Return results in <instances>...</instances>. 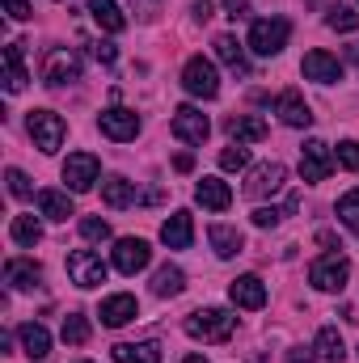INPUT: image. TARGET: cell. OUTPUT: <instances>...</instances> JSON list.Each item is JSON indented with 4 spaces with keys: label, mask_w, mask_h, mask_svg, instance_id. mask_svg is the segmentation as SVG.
I'll return each instance as SVG.
<instances>
[{
    "label": "cell",
    "mask_w": 359,
    "mask_h": 363,
    "mask_svg": "<svg viewBox=\"0 0 359 363\" xmlns=\"http://www.w3.org/2000/svg\"><path fill=\"white\" fill-rule=\"evenodd\" d=\"M233 330H237V317L228 308H199L186 317V334L194 342H228Z\"/></svg>",
    "instance_id": "cell-1"
},
{
    "label": "cell",
    "mask_w": 359,
    "mask_h": 363,
    "mask_svg": "<svg viewBox=\"0 0 359 363\" xmlns=\"http://www.w3.org/2000/svg\"><path fill=\"white\" fill-rule=\"evenodd\" d=\"M182 89L190 93V97H203V101L220 97L216 64H211V60H203V55H190V60H186V68H182Z\"/></svg>",
    "instance_id": "cell-2"
},
{
    "label": "cell",
    "mask_w": 359,
    "mask_h": 363,
    "mask_svg": "<svg viewBox=\"0 0 359 363\" xmlns=\"http://www.w3.org/2000/svg\"><path fill=\"white\" fill-rule=\"evenodd\" d=\"M287 38H292L287 17H263L250 26V51H258V55H279L287 47Z\"/></svg>",
    "instance_id": "cell-3"
},
{
    "label": "cell",
    "mask_w": 359,
    "mask_h": 363,
    "mask_svg": "<svg viewBox=\"0 0 359 363\" xmlns=\"http://www.w3.org/2000/svg\"><path fill=\"white\" fill-rule=\"evenodd\" d=\"M26 127H30L34 148H43V152H55V148L64 144V135H68V123H64L55 110H30Z\"/></svg>",
    "instance_id": "cell-4"
},
{
    "label": "cell",
    "mask_w": 359,
    "mask_h": 363,
    "mask_svg": "<svg viewBox=\"0 0 359 363\" xmlns=\"http://www.w3.org/2000/svg\"><path fill=\"white\" fill-rule=\"evenodd\" d=\"M43 81H47L51 89H64V85L81 81V60H77L68 47H51V51L43 55Z\"/></svg>",
    "instance_id": "cell-5"
},
{
    "label": "cell",
    "mask_w": 359,
    "mask_h": 363,
    "mask_svg": "<svg viewBox=\"0 0 359 363\" xmlns=\"http://www.w3.org/2000/svg\"><path fill=\"white\" fill-rule=\"evenodd\" d=\"M347 279H351V262H347L343 254H326V258H317V262L309 267V283H313L317 291H343Z\"/></svg>",
    "instance_id": "cell-6"
},
{
    "label": "cell",
    "mask_w": 359,
    "mask_h": 363,
    "mask_svg": "<svg viewBox=\"0 0 359 363\" xmlns=\"http://www.w3.org/2000/svg\"><path fill=\"white\" fill-rule=\"evenodd\" d=\"M68 279L77 283V287H101L106 283V262H101V254H93V250H72L68 254Z\"/></svg>",
    "instance_id": "cell-7"
},
{
    "label": "cell",
    "mask_w": 359,
    "mask_h": 363,
    "mask_svg": "<svg viewBox=\"0 0 359 363\" xmlns=\"http://www.w3.org/2000/svg\"><path fill=\"white\" fill-rule=\"evenodd\" d=\"M330 169H334L330 144H321V140H304V148H300V178L317 186V182L330 178Z\"/></svg>",
    "instance_id": "cell-8"
},
{
    "label": "cell",
    "mask_w": 359,
    "mask_h": 363,
    "mask_svg": "<svg viewBox=\"0 0 359 363\" xmlns=\"http://www.w3.org/2000/svg\"><path fill=\"white\" fill-rule=\"evenodd\" d=\"M97 127H101V135L106 140H136L140 135V114L136 110H123V106H110V110H101L97 114Z\"/></svg>",
    "instance_id": "cell-9"
},
{
    "label": "cell",
    "mask_w": 359,
    "mask_h": 363,
    "mask_svg": "<svg viewBox=\"0 0 359 363\" xmlns=\"http://www.w3.org/2000/svg\"><path fill=\"white\" fill-rule=\"evenodd\" d=\"M174 135L182 144H203L211 135V123H207V114L199 106H178L174 110Z\"/></svg>",
    "instance_id": "cell-10"
},
{
    "label": "cell",
    "mask_w": 359,
    "mask_h": 363,
    "mask_svg": "<svg viewBox=\"0 0 359 363\" xmlns=\"http://www.w3.org/2000/svg\"><path fill=\"white\" fill-rule=\"evenodd\" d=\"M148 262H153V250H148L144 237H123L114 245V271L118 274H136V271H144Z\"/></svg>",
    "instance_id": "cell-11"
},
{
    "label": "cell",
    "mask_w": 359,
    "mask_h": 363,
    "mask_svg": "<svg viewBox=\"0 0 359 363\" xmlns=\"http://www.w3.org/2000/svg\"><path fill=\"white\" fill-rule=\"evenodd\" d=\"M101 174V161L93 157V152H72L68 161H64V182H68V190H93V182Z\"/></svg>",
    "instance_id": "cell-12"
},
{
    "label": "cell",
    "mask_w": 359,
    "mask_h": 363,
    "mask_svg": "<svg viewBox=\"0 0 359 363\" xmlns=\"http://www.w3.org/2000/svg\"><path fill=\"white\" fill-rule=\"evenodd\" d=\"M300 72H304V81H317V85L343 81V64H338V55H330V51H309L304 64H300Z\"/></svg>",
    "instance_id": "cell-13"
},
{
    "label": "cell",
    "mask_w": 359,
    "mask_h": 363,
    "mask_svg": "<svg viewBox=\"0 0 359 363\" xmlns=\"http://www.w3.org/2000/svg\"><path fill=\"white\" fill-rule=\"evenodd\" d=\"M283 182H287V169L279 165V161H267V165H258L250 182H245V194L250 199H267V194H279L283 190Z\"/></svg>",
    "instance_id": "cell-14"
},
{
    "label": "cell",
    "mask_w": 359,
    "mask_h": 363,
    "mask_svg": "<svg viewBox=\"0 0 359 363\" xmlns=\"http://www.w3.org/2000/svg\"><path fill=\"white\" fill-rule=\"evenodd\" d=\"M228 300L237 304V308H263L267 304V283L258 279V274H241V279H233L228 283Z\"/></svg>",
    "instance_id": "cell-15"
},
{
    "label": "cell",
    "mask_w": 359,
    "mask_h": 363,
    "mask_svg": "<svg viewBox=\"0 0 359 363\" xmlns=\"http://www.w3.org/2000/svg\"><path fill=\"white\" fill-rule=\"evenodd\" d=\"M101 325H110V330H118V325H127L131 317H140V304H136V296H127V291H118V296H106L101 300Z\"/></svg>",
    "instance_id": "cell-16"
},
{
    "label": "cell",
    "mask_w": 359,
    "mask_h": 363,
    "mask_svg": "<svg viewBox=\"0 0 359 363\" xmlns=\"http://www.w3.org/2000/svg\"><path fill=\"white\" fill-rule=\"evenodd\" d=\"M4 283H9L13 291H30V287L43 283V267H38L34 258H9V262H4Z\"/></svg>",
    "instance_id": "cell-17"
},
{
    "label": "cell",
    "mask_w": 359,
    "mask_h": 363,
    "mask_svg": "<svg viewBox=\"0 0 359 363\" xmlns=\"http://www.w3.org/2000/svg\"><path fill=\"white\" fill-rule=\"evenodd\" d=\"M275 114H279L287 127H309V123H313L309 101H304L296 89H287V93H279V97H275Z\"/></svg>",
    "instance_id": "cell-18"
},
{
    "label": "cell",
    "mask_w": 359,
    "mask_h": 363,
    "mask_svg": "<svg viewBox=\"0 0 359 363\" xmlns=\"http://www.w3.org/2000/svg\"><path fill=\"white\" fill-rule=\"evenodd\" d=\"M216 60H220L228 72L250 77V55H245V47H241L233 34H216Z\"/></svg>",
    "instance_id": "cell-19"
},
{
    "label": "cell",
    "mask_w": 359,
    "mask_h": 363,
    "mask_svg": "<svg viewBox=\"0 0 359 363\" xmlns=\"http://www.w3.org/2000/svg\"><path fill=\"white\" fill-rule=\"evenodd\" d=\"M161 241H165L170 250H190V241H194V220H190V211H174V216L161 224Z\"/></svg>",
    "instance_id": "cell-20"
},
{
    "label": "cell",
    "mask_w": 359,
    "mask_h": 363,
    "mask_svg": "<svg viewBox=\"0 0 359 363\" xmlns=\"http://www.w3.org/2000/svg\"><path fill=\"white\" fill-rule=\"evenodd\" d=\"M207 241H211L216 258H237V254L245 250V237H241V228H233V224H211V228H207Z\"/></svg>",
    "instance_id": "cell-21"
},
{
    "label": "cell",
    "mask_w": 359,
    "mask_h": 363,
    "mask_svg": "<svg viewBox=\"0 0 359 363\" xmlns=\"http://www.w3.org/2000/svg\"><path fill=\"white\" fill-rule=\"evenodd\" d=\"M194 199H199L207 211H228L233 190H228V182H220V178H203L199 186H194Z\"/></svg>",
    "instance_id": "cell-22"
},
{
    "label": "cell",
    "mask_w": 359,
    "mask_h": 363,
    "mask_svg": "<svg viewBox=\"0 0 359 363\" xmlns=\"http://www.w3.org/2000/svg\"><path fill=\"white\" fill-rule=\"evenodd\" d=\"M89 17L106 30V34H123V30H127V17H123V9H118L114 0H89Z\"/></svg>",
    "instance_id": "cell-23"
},
{
    "label": "cell",
    "mask_w": 359,
    "mask_h": 363,
    "mask_svg": "<svg viewBox=\"0 0 359 363\" xmlns=\"http://www.w3.org/2000/svg\"><path fill=\"white\" fill-rule=\"evenodd\" d=\"M38 211H43L47 220H60V224H64L68 216H77L68 190H38Z\"/></svg>",
    "instance_id": "cell-24"
},
{
    "label": "cell",
    "mask_w": 359,
    "mask_h": 363,
    "mask_svg": "<svg viewBox=\"0 0 359 363\" xmlns=\"http://www.w3.org/2000/svg\"><path fill=\"white\" fill-rule=\"evenodd\" d=\"M17 342H21V351H26L30 359H43V355L51 351V334H47L38 321H26V325L17 330Z\"/></svg>",
    "instance_id": "cell-25"
},
{
    "label": "cell",
    "mask_w": 359,
    "mask_h": 363,
    "mask_svg": "<svg viewBox=\"0 0 359 363\" xmlns=\"http://www.w3.org/2000/svg\"><path fill=\"white\" fill-rule=\"evenodd\" d=\"M26 64H21V43H9L4 47V89L9 93H21L26 89Z\"/></svg>",
    "instance_id": "cell-26"
},
{
    "label": "cell",
    "mask_w": 359,
    "mask_h": 363,
    "mask_svg": "<svg viewBox=\"0 0 359 363\" xmlns=\"http://www.w3.org/2000/svg\"><path fill=\"white\" fill-rule=\"evenodd\" d=\"M114 363H161V347L148 342H118L114 347Z\"/></svg>",
    "instance_id": "cell-27"
},
{
    "label": "cell",
    "mask_w": 359,
    "mask_h": 363,
    "mask_svg": "<svg viewBox=\"0 0 359 363\" xmlns=\"http://www.w3.org/2000/svg\"><path fill=\"white\" fill-rule=\"evenodd\" d=\"M228 135H233L237 144H241V140H245V144H258V140H267V123L254 118V114H233V118H228Z\"/></svg>",
    "instance_id": "cell-28"
},
{
    "label": "cell",
    "mask_w": 359,
    "mask_h": 363,
    "mask_svg": "<svg viewBox=\"0 0 359 363\" xmlns=\"http://www.w3.org/2000/svg\"><path fill=\"white\" fill-rule=\"evenodd\" d=\"M313 351H317L326 363H343V359H347V342H343V334H338L334 325L317 330V342H313Z\"/></svg>",
    "instance_id": "cell-29"
},
{
    "label": "cell",
    "mask_w": 359,
    "mask_h": 363,
    "mask_svg": "<svg viewBox=\"0 0 359 363\" xmlns=\"http://www.w3.org/2000/svg\"><path fill=\"white\" fill-rule=\"evenodd\" d=\"M101 199H106V207H114V211H118V207H131V203H136V182H127V178L114 174V178L101 182Z\"/></svg>",
    "instance_id": "cell-30"
},
{
    "label": "cell",
    "mask_w": 359,
    "mask_h": 363,
    "mask_svg": "<svg viewBox=\"0 0 359 363\" xmlns=\"http://www.w3.org/2000/svg\"><path fill=\"white\" fill-rule=\"evenodd\" d=\"M9 237H13L17 245L34 250V245L43 241V224H38L34 216H13V224H9Z\"/></svg>",
    "instance_id": "cell-31"
},
{
    "label": "cell",
    "mask_w": 359,
    "mask_h": 363,
    "mask_svg": "<svg viewBox=\"0 0 359 363\" xmlns=\"http://www.w3.org/2000/svg\"><path fill=\"white\" fill-rule=\"evenodd\" d=\"M182 287H186V274L178 267H161V271L153 274V296H161V300L182 296Z\"/></svg>",
    "instance_id": "cell-32"
},
{
    "label": "cell",
    "mask_w": 359,
    "mask_h": 363,
    "mask_svg": "<svg viewBox=\"0 0 359 363\" xmlns=\"http://www.w3.org/2000/svg\"><path fill=\"white\" fill-rule=\"evenodd\" d=\"M326 26L338 30V34H351V30L359 26V13L347 9V4H330V9H326Z\"/></svg>",
    "instance_id": "cell-33"
},
{
    "label": "cell",
    "mask_w": 359,
    "mask_h": 363,
    "mask_svg": "<svg viewBox=\"0 0 359 363\" xmlns=\"http://www.w3.org/2000/svg\"><path fill=\"white\" fill-rule=\"evenodd\" d=\"M60 334H64V342H68V347H85V342H89V321H85L81 313H68Z\"/></svg>",
    "instance_id": "cell-34"
},
{
    "label": "cell",
    "mask_w": 359,
    "mask_h": 363,
    "mask_svg": "<svg viewBox=\"0 0 359 363\" xmlns=\"http://www.w3.org/2000/svg\"><path fill=\"white\" fill-rule=\"evenodd\" d=\"M338 220H343L351 233H359V190H347V194L338 199Z\"/></svg>",
    "instance_id": "cell-35"
},
{
    "label": "cell",
    "mask_w": 359,
    "mask_h": 363,
    "mask_svg": "<svg viewBox=\"0 0 359 363\" xmlns=\"http://www.w3.org/2000/svg\"><path fill=\"white\" fill-rule=\"evenodd\" d=\"M250 165V148H241V144H233V148H224L220 152V169H228V174H237V169H245Z\"/></svg>",
    "instance_id": "cell-36"
},
{
    "label": "cell",
    "mask_w": 359,
    "mask_h": 363,
    "mask_svg": "<svg viewBox=\"0 0 359 363\" xmlns=\"http://www.w3.org/2000/svg\"><path fill=\"white\" fill-rule=\"evenodd\" d=\"M81 237H85V241H110V224L97 220V216H85V220H81Z\"/></svg>",
    "instance_id": "cell-37"
},
{
    "label": "cell",
    "mask_w": 359,
    "mask_h": 363,
    "mask_svg": "<svg viewBox=\"0 0 359 363\" xmlns=\"http://www.w3.org/2000/svg\"><path fill=\"white\" fill-rule=\"evenodd\" d=\"M4 182H9V194H13V199H30V194H34V186H30V178H26L21 169H9Z\"/></svg>",
    "instance_id": "cell-38"
},
{
    "label": "cell",
    "mask_w": 359,
    "mask_h": 363,
    "mask_svg": "<svg viewBox=\"0 0 359 363\" xmlns=\"http://www.w3.org/2000/svg\"><path fill=\"white\" fill-rule=\"evenodd\" d=\"M338 165L359 169V140H343V144H338Z\"/></svg>",
    "instance_id": "cell-39"
},
{
    "label": "cell",
    "mask_w": 359,
    "mask_h": 363,
    "mask_svg": "<svg viewBox=\"0 0 359 363\" xmlns=\"http://www.w3.org/2000/svg\"><path fill=\"white\" fill-rule=\"evenodd\" d=\"M279 220H283L279 207H258V211H254V228H275Z\"/></svg>",
    "instance_id": "cell-40"
},
{
    "label": "cell",
    "mask_w": 359,
    "mask_h": 363,
    "mask_svg": "<svg viewBox=\"0 0 359 363\" xmlns=\"http://www.w3.org/2000/svg\"><path fill=\"white\" fill-rule=\"evenodd\" d=\"M4 13H9L13 21H26V17H30V0H4Z\"/></svg>",
    "instance_id": "cell-41"
},
{
    "label": "cell",
    "mask_w": 359,
    "mask_h": 363,
    "mask_svg": "<svg viewBox=\"0 0 359 363\" xmlns=\"http://www.w3.org/2000/svg\"><path fill=\"white\" fill-rule=\"evenodd\" d=\"M93 55H97L101 64H114V60H118V51H114V43H101V38L93 43Z\"/></svg>",
    "instance_id": "cell-42"
},
{
    "label": "cell",
    "mask_w": 359,
    "mask_h": 363,
    "mask_svg": "<svg viewBox=\"0 0 359 363\" xmlns=\"http://www.w3.org/2000/svg\"><path fill=\"white\" fill-rule=\"evenodd\" d=\"M228 17H250V0H224Z\"/></svg>",
    "instance_id": "cell-43"
},
{
    "label": "cell",
    "mask_w": 359,
    "mask_h": 363,
    "mask_svg": "<svg viewBox=\"0 0 359 363\" xmlns=\"http://www.w3.org/2000/svg\"><path fill=\"white\" fill-rule=\"evenodd\" d=\"M190 13H194L199 21H207V17H211V0H190Z\"/></svg>",
    "instance_id": "cell-44"
},
{
    "label": "cell",
    "mask_w": 359,
    "mask_h": 363,
    "mask_svg": "<svg viewBox=\"0 0 359 363\" xmlns=\"http://www.w3.org/2000/svg\"><path fill=\"white\" fill-rule=\"evenodd\" d=\"M174 169H178V174H190V169H194V157H190V152H178V157H174Z\"/></svg>",
    "instance_id": "cell-45"
},
{
    "label": "cell",
    "mask_w": 359,
    "mask_h": 363,
    "mask_svg": "<svg viewBox=\"0 0 359 363\" xmlns=\"http://www.w3.org/2000/svg\"><path fill=\"white\" fill-rule=\"evenodd\" d=\"M287 363H317V359H313L304 347H296V351H287Z\"/></svg>",
    "instance_id": "cell-46"
},
{
    "label": "cell",
    "mask_w": 359,
    "mask_h": 363,
    "mask_svg": "<svg viewBox=\"0 0 359 363\" xmlns=\"http://www.w3.org/2000/svg\"><path fill=\"white\" fill-rule=\"evenodd\" d=\"M182 363H207V359H203V355H186Z\"/></svg>",
    "instance_id": "cell-47"
},
{
    "label": "cell",
    "mask_w": 359,
    "mask_h": 363,
    "mask_svg": "<svg viewBox=\"0 0 359 363\" xmlns=\"http://www.w3.org/2000/svg\"><path fill=\"white\" fill-rule=\"evenodd\" d=\"M131 4H144V0H131ZM148 4H157V0H148Z\"/></svg>",
    "instance_id": "cell-48"
}]
</instances>
